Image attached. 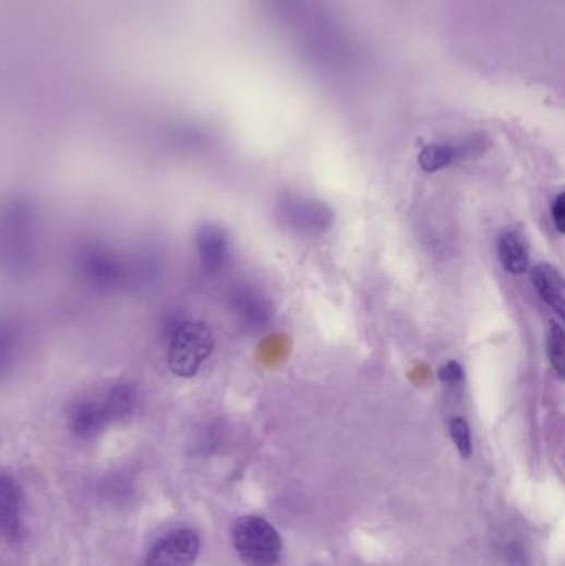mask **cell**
I'll return each instance as SVG.
<instances>
[{
  "label": "cell",
  "mask_w": 565,
  "mask_h": 566,
  "mask_svg": "<svg viewBox=\"0 0 565 566\" xmlns=\"http://www.w3.org/2000/svg\"><path fill=\"white\" fill-rule=\"evenodd\" d=\"M552 222L558 232H565V196L564 193L557 194L551 206Z\"/></svg>",
  "instance_id": "14"
},
{
  "label": "cell",
  "mask_w": 565,
  "mask_h": 566,
  "mask_svg": "<svg viewBox=\"0 0 565 566\" xmlns=\"http://www.w3.org/2000/svg\"><path fill=\"white\" fill-rule=\"evenodd\" d=\"M449 434H452L453 443L462 457H469L472 454L471 431H469L468 422L462 418H453L449 421Z\"/></svg>",
  "instance_id": "12"
},
{
  "label": "cell",
  "mask_w": 565,
  "mask_h": 566,
  "mask_svg": "<svg viewBox=\"0 0 565 566\" xmlns=\"http://www.w3.org/2000/svg\"><path fill=\"white\" fill-rule=\"evenodd\" d=\"M232 543L248 566H276L282 553V540L276 527L264 518L244 515L232 526Z\"/></svg>",
  "instance_id": "1"
},
{
  "label": "cell",
  "mask_w": 565,
  "mask_h": 566,
  "mask_svg": "<svg viewBox=\"0 0 565 566\" xmlns=\"http://www.w3.org/2000/svg\"><path fill=\"white\" fill-rule=\"evenodd\" d=\"M497 252H500L501 264L504 265L509 274L522 275L529 267L528 248L519 233L514 230H507L497 242Z\"/></svg>",
  "instance_id": "9"
},
{
  "label": "cell",
  "mask_w": 565,
  "mask_h": 566,
  "mask_svg": "<svg viewBox=\"0 0 565 566\" xmlns=\"http://www.w3.org/2000/svg\"><path fill=\"white\" fill-rule=\"evenodd\" d=\"M200 546V537L194 530H177L153 546L145 566H193Z\"/></svg>",
  "instance_id": "4"
},
{
  "label": "cell",
  "mask_w": 565,
  "mask_h": 566,
  "mask_svg": "<svg viewBox=\"0 0 565 566\" xmlns=\"http://www.w3.org/2000/svg\"><path fill=\"white\" fill-rule=\"evenodd\" d=\"M201 262L207 272H219L229 257V242L225 230L216 226H206L197 236Z\"/></svg>",
  "instance_id": "7"
},
{
  "label": "cell",
  "mask_w": 565,
  "mask_h": 566,
  "mask_svg": "<svg viewBox=\"0 0 565 566\" xmlns=\"http://www.w3.org/2000/svg\"><path fill=\"white\" fill-rule=\"evenodd\" d=\"M507 559H509L510 566L526 565L525 552H522L519 545H510L509 549H507Z\"/></svg>",
  "instance_id": "15"
},
{
  "label": "cell",
  "mask_w": 565,
  "mask_h": 566,
  "mask_svg": "<svg viewBox=\"0 0 565 566\" xmlns=\"http://www.w3.org/2000/svg\"><path fill=\"white\" fill-rule=\"evenodd\" d=\"M213 347V334L204 323H184L172 337L171 351H169L172 371L180 376H194L204 360L209 357Z\"/></svg>",
  "instance_id": "2"
},
{
  "label": "cell",
  "mask_w": 565,
  "mask_h": 566,
  "mask_svg": "<svg viewBox=\"0 0 565 566\" xmlns=\"http://www.w3.org/2000/svg\"><path fill=\"white\" fill-rule=\"evenodd\" d=\"M458 158V152L448 145H431L426 146L418 156V165L428 174L442 171L448 168Z\"/></svg>",
  "instance_id": "10"
},
{
  "label": "cell",
  "mask_w": 565,
  "mask_h": 566,
  "mask_svg": "<svg viewBox=\"0 0 565 566\" xmlns=\"http://www.w3.org/2000/svg\"><path fill=\"white\" fill-rule=\"evenodd\" d=\"M232 309L241 320L242 325L251 329H259L269 323L273 309L266 297L254 287H239L232 293Z\"/></svg>",
  "instance_id": "6"
},
{
  "label": "cell",
  "mask_w": 565,
  "mask_h": 566,
  "mask_svg": "<svg viewBox=\"0 0 565 566\" xmlns=\"http://www.w3.org/2000/svg\"><path fill=\"white\" fill-rule=\"evenodd\" d=\"M462 376H465L462 368L456 361H449L440 370V380L445 385H458L459 382H462Z\"/></svg>",
  "instance_id": "13"
},
{
  "label": "cell",
  "mask_w": 565,
  "mask_h": 566,
  "mask_svg": "<svg viewBox=\"0 0 565 566\" xmlns=\"http://www.w3.org/2000/svg\"><path fill=\"white\" fill-rule=\"evenodd\" d=\"M276 214L286 229L302 236L324 233L334 222V213L327 204L308 197H286L280 201Z\"/></svg>",
  "instance_id": "3"
},
{
  "label": "cell",
  "mask_w": 565,
  "mask_h": 566,
  "mask_svg": "<svg viewBox=\"0 0 565 566\" xmlns=\"http://www.w3.org/2000/svg\"><path fill=\"white\" fill-rule=\"evenodd\" d=\"M531 278L539 297L562 315L565 309L564 278L558 274L557 268L549 264H539L532 270Z\"/></svg>",
  "instance_id": "8"
},
{
  "label": "cell",
  "mask_w": 565,
  "mask_h": 566,
  "mask_svg": "<svg viewBox=\"0 0 565 566\" xmlns=\"http://www.w3.org/2000/svg\"><path fill=\"white\" fill-rule=\"evenodd\" d=\"M21 485L12 475L0 474V539L9 543L21 542L24 535L22 522Z\"/></svg>",
  "instance_id": "5"
},
{
  "label": "cell",
  "mask_w": 565,
  "mask_h": 566,
  "mask_svg": "<svg viewBox=\"0 0 565 566\" xmlns=\"http://www.w3.org/2000/svg\"><path fill=\"white\" fill-rule=\"evenodd\" d=\"M545 347H548V358L552 370L557 373L558 377H564V329L558 323L552 322L549 326Z\"/></svg>",
  "instance_id": "11"
}]
</instances>
